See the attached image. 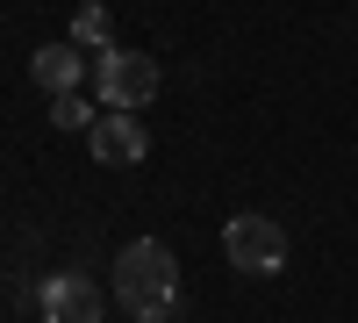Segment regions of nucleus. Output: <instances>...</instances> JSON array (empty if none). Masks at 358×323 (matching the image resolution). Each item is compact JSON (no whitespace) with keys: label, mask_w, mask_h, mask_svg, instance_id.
Listing matches in <instances>:
<instances>
[{"label":"nucleus","mask_w":358,"mask_h":323,"mask_svg":"<svg viewBox=\"0 0 358 323\" xmlns=\"http://www.w3.org/2000/svg\"><path fill=\"white\" fill-rule=\"evenodd\" d=\"M115 302H122L136 323H165L179 302V259L158 238H136L115 252Z\"/></svg>","instance_id":"nucleus-1"},{"label":"nucleus","mask_w":358,"mask_h":323,"mask_svg":"<svg viewBox=\"0 0 358 323\" xmlns=\"http://www.w3.org/2000/svg\"><path fill=\"white\" fill-rule=\"evenodd\" d=\"M94 86H101L108 108L136 115V108L158 101V57H151V50H115V43H108V50L94 57Z\"/></svg>","instance_id":"nucleus-2"},{"label":"nucleus","mask_w":358,"mask_h":323,"mask_svg":"<svg viewBox=\"0 0 358 323\" xmlns=\"http://www.w3.org/2000/svg\"><path fill=\"white\" fill-rule=\"evenodd\" d=\"M222 252H229V266L236 273H280L287 266V230L273 223V216H258V209H244V216H229L222 223Z\"/></svg>","instance_id":"nucleus-3"},{"label":"nucleus","mask_w":358,"mask_h":323,"mask_svg":"<svg viewBox=\"0 0 358 323\" xmlns=\"http://www.w3.org/2000/svg\"><path fill=\"white\" fill-rule=\"evenodd\" d=\"M86 151H94V165H143L151 158V130H143V115L101 108L94 130H86Z\"/></svg>","instance_id":"nucleus-4"},{"label":"nucleus","mask_w":358,"mask_h":323,"mask_svg":"<svg viewBox=\"0 0 358 323\" xmlns=\"http://www.w3.org/2000/svg\"><path fill=\"white\" fill-rule=\"evenodd\" d=\"M36 309H43V323H101L108 302L86 273H50V280H36Z\"/></svg>","instance_id":"nucleus-5"},{"label":"nucleus","mask_w":358,"mask_h":323,"mask_svg":"<svg viewBox=\"0 0 358 323\" xmlns=\"http://www.w3.org/2000/svg\"><path fill=\"white\" fill-rule=\"evenodd\" d=\"M79 72H86V50H79V43H43L36 57H29V79L50 86V94H72Z\"/></svg>","instance_id":"nucleus-6"},{"label":"nucleus","mask_w":358,"mask_h":323,"mask_svg":"<svg viewBox=\"0 0 358 323\" xmlns=\"http://www.w3.org/2000/svg\"><path fill=\"white\" fill-rule=\"evenodd\" d=\"M108 29H115L108 8H94V0H86V8L72 15V43H79V50H108Z\"/></svg>","instance_id":"nucleus-7"},{"label":"nucleus","mask_w":358,"mask_h":323,"mask_svg":"<svg viewBox=\"0 0 358 323\" xmlns=\"http://www.w3.org/2000/svg\"><path fill=\"white\" fill-rule=\"evenodd\" d=\"M50 123H57V130H94V115H86L79 94H50Z\"/></svg>","instance_id":"nucleus-8"}]
</instances>
